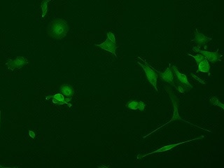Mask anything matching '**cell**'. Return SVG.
Instances as JSON below:
<instances>
[{
	"instance_id": "3957f363",
	"label": "cell",
	"mask_w": 224,
	"mask_h": 168,
	"mask_svg": "<svg viewBox=\"0 0 224 168\" xmlns=\"http://www.w3.org/2000/svg\"><path fill=\"white\" fill-rule=\"evenodd\" d=\"M203 138H204V136H200V137H197V138L193 139V140H187V141H185V142H182L177 143V144H170V145L164 146V147H163L160 148V149H158L156 150L155 151L151 152V153H147V154H145V155H139V156H137V159L144 158V157H146V156L151 155V154H153V153H162V152H164V151H170V150L172 149H173V148H174V147H177V146H179V145H181V144H185V143H188V142H192V141H193V140H201V139H203Z\"/></svg>"
},
{
	"instance_id": "6da1fadb",
	"label": "cell",
	"mask_w": 224,
	"mask_h": 168,
	"mask_svg": "<svg viewBox=\"0 0 224 168\" xmlns=\"http://www.w3.org/2000/svg\"><path fill=\"white\" fill-rule=\"evenodd\" d=\"M69 31V27L64 20L54 19L48 28V35L56 39H61L65 37Z\"/></svg>"
},
{
	"instance_id": "ac0fdd59",
	"label": "cell",
	"mask_w": 224,
	"mask_h": 168,
	"mask_svg": "<svg viewBox=\"0 0 224 168\" xmlns=\"http://www.w3.org/2000/svg\"><path fill=\"white\" fill-rule=\"evenodd\" d=\"M214 100H216V102H215L214 100H213L212 99H211V102L212 103V104H214V105H217V106H220L221 107V108L223 109V105L222 104H221V103L219 102V100L217 99L216 97H214Z\"/></svg>"
},
{
	"instance_id": "7c38bea8",
	"label": "cell",
	"mask_w": 224,
	"mask_h": 168,
	"mask_svg": "<svg viewBox=\"0 0 224 168\" xmlns=\"http://www.w3.org/2000/svg\"><path fill=\"white\" fill-rule=\"evenodd\" d=\"M172 102H173V104H174V114H173V117H172V119L171 120H170V121H168L167 123H165V125H162V126H160V127H158V129H156V130H154V131H153V132H151V133H149V134H147V135H146V136H144V137H143V138H146V137H148V136H149L150 135V134H151L152 133H154V132H156V131H157V130H159V129H160L161 128V127H164L165 126V125H167V124H168V123H171L172 121H173V120H183V121H185V122H187V121H186V120H183L182 119V118H181V117H180V116H179V114H178V109H177V105H176V103H175V102H174V101L173 100V101H172ZM188 123H189V122H187ZM189 124H190V123H189Z\"/></svg>"
},
{
	"instance_id": "9c48e42d",
	"label": "cell",
	"mask_w": 224,
	"mask_h": 168,
	"mask_svg": "<svg viewBox=\"0 0 224 168\" xmlns=\"http://www.w3.org/2000/svg\"><path fill=\"white\" fill-rule=\"evenodd\" d=\"M49 98H53V102L54 104H68L69 107H71V104H69V102L70 101L71 98H64V96L62 95V93H58L55 94L54 95H51L48 96V97H46V100H48Z\"/></svg>"
},
{
	"instance_id": "277c9868",
	"label": "cell",
	"mask_w": 224,
	"mask_h": 168,
	"mask_svg": "<svg viewBox=\"0 0 224 168\" xmlns=\"http://www.w3.org/2000/svg\"><path fill=\"white\" fill-rule=\"evenodd\" d=\"M193 51L196 53L197 52L203 54L208 61L211 62L212 63H214V62H216L217 61H221L220 59L221 56L219 55L218 51H217L216 52H210V51H202L200 48H196V47H194V48H193Z\"/></svg>"
},
{
	"instance_id": "4fadbf2b",
	"label": "cell",
	"mask_w": 224,
	"mask_h": 168,
	"mask_svg": "<svg viewBox=\"0 0 224 168\" xmlns=\"http://www.w3.org/2000/svg\"><path fill=\"white\" fill-rule=\"evenodd\" d=\"M60 93L67 98H71L74 95V88L70 85H62L60 87Z\"/></svg>"
},
{
	"instance_id": "30bf717a",
	"label": "cell",
	"mask_w": 224,
	"mask_h": 168,
	"mask_svg": "<svg viewBox=\"0 0 224 168\" xmlns=\"http://www.w3.org/2000/svg\"><path fill=\"white\" fill-rule=\"evenodd\" d=\"M127 107L133 110H140L141 111H144L146 107V104L142 101L132 100L127 104Z\"/></svg>"
},
{
	"instance_id": "5bb4252c",
	"label": "cell",
	"mask_w": 224,
	"mask_h": 168,
	"mask_svg": "<svg viewBox=\"0 0 224 168\" xmlns=\"http://www.w3.org/2000/svg\"><path fill=\"white\" fill-rule=\"evenodd\" d=\"M198 65V71H201V72L203 73H208L209 75L210 64L209 61H208L206 58L202 60Z\"/></svg>"
},
{
	"instance_id": "e0dca14e",
	"label": "cell",
	"mask_w": 224,
	"mask_h": 168,
	"mask_svg": "<svg viewBox=\"0 0 224 168\" xmlns=\"http://www.w3.org/2000/svg\"><path fill=\"white\" fill-rule=\"evenodd\" d=\"M107 39L110 40V41L111 42H113V43L116 44V38H115V36H114V35L112 32H109L107 33Z\"/></svg>"
},
{
	"instance_id": "ba28073f",
	"label": "cell",
	"mask_w": 224,
	"mask_h": 168,
	"mask_svg": "<svg viewBox=\"0 0 224 168\" xmlns=\"http://www.w3.org/2000/svg\"><path fill=\"white\" fill-rule=\"evenodd\" d=\"M95 46L100 47V48L104 49V50L105 51H109V52L113 53V54L115 55V57H117V55H116V48H117V46H116V44L111 42L109 39H107L106 41H105L104 42H103L102 44H96Z\"/></svg>"
},
{
	"instance_id": "7a4b0ae2",
	"label": "cell",
	"mask_w": 224,
	"mask_h": 168,
	"mask_svg": "<svg viewBox=\"0 0 224 168\" xmlns=\"http://www.w3.org/2000/svg\"><path fill=\"white\" fill-rule=\"evenodd\" d=\"M145 62V64H143L140 62H137V63L142 67L144 69L146 77H147L148 81H149L150 84L154 87L156 91H158V87H157V79H158V74L156 73V71L153 70V68L151 66L148 65L147 62Z\"/></svg>"
},
{
	"instance_id": "8992f818",
	"label": "cell",
	"mask_w": 224,
	"mask_h": 168,
	"mask_svg": "<svg viewBox=\"0 0 224 168\" xmlns=\"http://www.w3.org/2000/svg\"><path fill=\"white\" fill-rule=\"evenodd\" d=\"M28 63V60L23 57H18L16 59L13 60H10L8 61L6 64H7L8 68L11 70H13L15 68H21L22 67Z\"/></svg>"
},
{
	"instance_id": "d6986e66",
	"label": "cell",
	"mask_w": 224,
	"mask_h": 168,
	"mask_svg": "<svg viewBox=\"0 0 224 168\" xmlns=\"http://www.w3.org/2000/svg\"><path fill=\"white\" fill-rule=\"evenodd\" d=\"M29 134H30V136L31 137H32V138H35V133H34V132H32V131H31V130L29 131Z\"/></svg>"
},
{
	"instance_id": "ffe728a7",
	"label": "cell",
	"mask_w": 224,
	"mask_h": 168,
	"mask_svg": "<svg viewBox=\"0 0 224 168\" xmlns=\"http://www.w3.org/2000/svg\"><path fill=\"white\" fill-rule=\"evenodd\" d=\"M177 89L179 92H181V93H183V88H182V86H179Z\"/></svg>"
},
{
	"instance_id": "9a60e30c",
	"label": "cell",
	"mask_w": 224,
	"mask_h": 168,
	"mask_svg": "<svg viewBox=\"0 0 224 168\" xmlns=\"http://www.w3.org/2000/svg\"><path fill=\"white\" fill-rule=\"evenodd\" d=\"M50 0H44V1L42 2L41 7L42 9V17H44L45 15H46L47 13V11H48V3Z\"/></svg>"
},
{
	"instance_id": "8fae6325",
	"label": "cell",
	"mask_w": 224,
	"mask_h": 168,
	"mask_svg": "<svg viewBox=\"0 0 224 168\" xmlns=\"http://www.w3.org/2000/svg\"><path fill=\"white\" fill-rule=\"evenodd\" d=\"M212 38L206 37L200 32H199L198 30H196V33H195V39L194 41L198 45H205L207 44L208 42L212 41Z\"/></svg>"
},
{
	"instance_id": "2e32d148",
	"label": "cell",
	"mask_w": 224,
	"mask_h": 168,
	"mask_svg": "<svg viewBox=\"0 0 224 168\" xmlns=\"http://www.w3.org/2000/svg\"><path fill=\"white\" fill-rule=\"evenodd\" d=\"M189 55L191 56V57H193L195 60H196L197 64H198L202 61V60H204L205 58V56H204L203 54H201V53H198V54H197L196 55H192L190 54H189Z\"/></svg>"
},
{
	"instance_id": "44dd1931",
	"label": "cell",
	"mask_w": 224,
	"mask_h": 168,
	"mask_svg": "<svg viewBox=\"0 0 224 168\" xmlns=\"http://www.w3.org/2000/svg\"><path fill=\"white\" fill-rule=\"evenodd\" d=\"M0 124H1V111H0Z\"/></svg>"
},
{
	"instance_id": "52a82bcc",
	"label": "cell",
	"mask_w": 224,
	"mask_h": 168,
	"mask_svg": "<svg viewBox=\"0 0 224 168\" xmlns=\"http://www.w3.org/2000/svg\"><path fill=\"white\" fill-rule=\"evenodd\" d=\"M156 71L157 73L159 74L160 75V77L161 79H163V81H165V82L169 83L170 84L174 85V77H173V73H172V67L171 66H170L169 67H167L166 70H165L164 72H160L159 71Z\"/></svg>"
},
{
	"instance_id": "5b68a950",
	"label": "cell",
	"mask_w": 224,
	"mask_h": 168,
	"mask_svg": "<svg viewBox=\"0 0 224 168\" xmlns=\"http://www.w3.org/2000/svg\"><path fill=\"white\" fill-rule=\"evenodd\" d=\"M172 69H173L174 73L175 74L176 77V78H177V79L179 80V81L181 83V85H182L183 86L185 87L187 91H189V90L193 88V86L190 84L189 81H188L186 75H185V74H181V72H179L176 66H172Z\"/></svg>"
}]
</instances>
